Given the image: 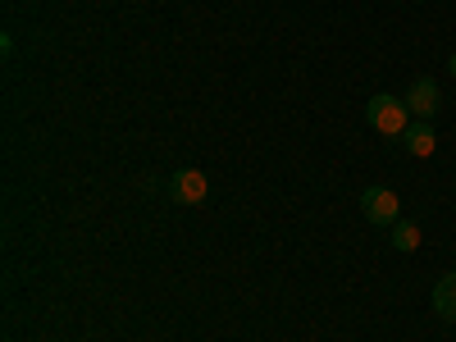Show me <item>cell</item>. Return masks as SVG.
I'll return each instance as SVG.
<instances>
[{"mask_svg": "<svg viewBox=\"0 0 456 342\" xmlns=\"http://www.w3.org/2000/svg\"><path fill=\"white\" fill-rule=\"evenodd\" d=\"M365 119H370L374 133L402 137V133L411 128V110H406V101H397V96H388V92H379V96H370V105H365Z\"/></svg>", "mask_w": 456, "mask_h": 342, "instance_id": "1", "label": "cell"}, {"mask_svg": "<svg viewBox=\"0 0 456 342\" xmlns=\"http://www.w3.org/2000/svg\"><path fill=\"white\" fill-rule=\"evenodd\" d=\"M361 210H365V219L379 224V228H393V224L402 219V201H397L393 187H365V192H361Z\"/></svg>", "mask_w": 456, "mask_h": 342, "instance_id": "2", "label": "cell"}, {"mask_svg": "<svg viewBox=\"0 0 456 342\" xmlns=\"http://www.w3.org/2000/svg\"><path fill=\"white\" fill-rule=\"evenodd\" d=\"M206 192H210V183H206L201 169H178L174 183H169V197H174L178 206H201Z\"/></svg>", "mask_w": 456, "mask_h": 342, "instance_id": "3", "label": "cell"}, {"mask_svg": "<svg viewBox=\"0 0 456 342\" xmlns=\"http://www.w3.org/2000/svg\"><path fill=\"white\" fill-rule=\"evenodd\" d=\"M402 101H406V110H411V114H420V119H434L438 105H443V96H438V83H434V78H415V83H411V92H406Z\"/></svg>", "mask_w": 456, "mask_h": 342, "instance_id": "4", "label": "cell"}, {"mask_svg": "<svg viewBox=\"0 0 456 342\" xmlns=\"http://www.w3.org/2000/svg\"><path fill=\"white\" fill-rule=\"evenodd\" d=\"M402 146L411 151V156H434L438 137H434V128H429V124H411V128L402 133Z\"/></svg>", "mask_w": 456, "mask_h": 342, "instance_id": "5", "label": "cell"}, {"mask_svg": "<svg viewBox=\"0 0 456 342\" xmlns=\"http://www.w3.org/2000/svg\"><path fill=\"white\" fill-rule=\"evenodd\" d=\"M434 311L456 324V274H443V279L434 283Z\"/></svg>", "mask_w": 456, "mask_h": 342, "instance_id": "6", "label": "cell"}, {"mask_svg": "<svg viewBox=\"0 0 456 342\" xmlns=\"http://www.w3.org/2000/svg\"><path fill=\"white\" fill-rule=\"evenodd\" d=\"M393 247H397L402 256L420 251V224H411V219H397V224H393Z\"/></svg>", "mask_w": 456, "mask_h": 342, "instance_id": "7", "label": "cell"}, {"mask_svg": "<svg viewBox=\"0 0 456 342\" xmlns=\"http://www.w3.org/2000/svg\"><path fill=\"white\" fill-rule=\"evenodd\" d=\"M447 69H452V78H456V55H452V60H447Z\"/></svg>", "mask_w": 456, "mask_h": 342, "instance_id": "8", "label": "cell"}]
</instances>
